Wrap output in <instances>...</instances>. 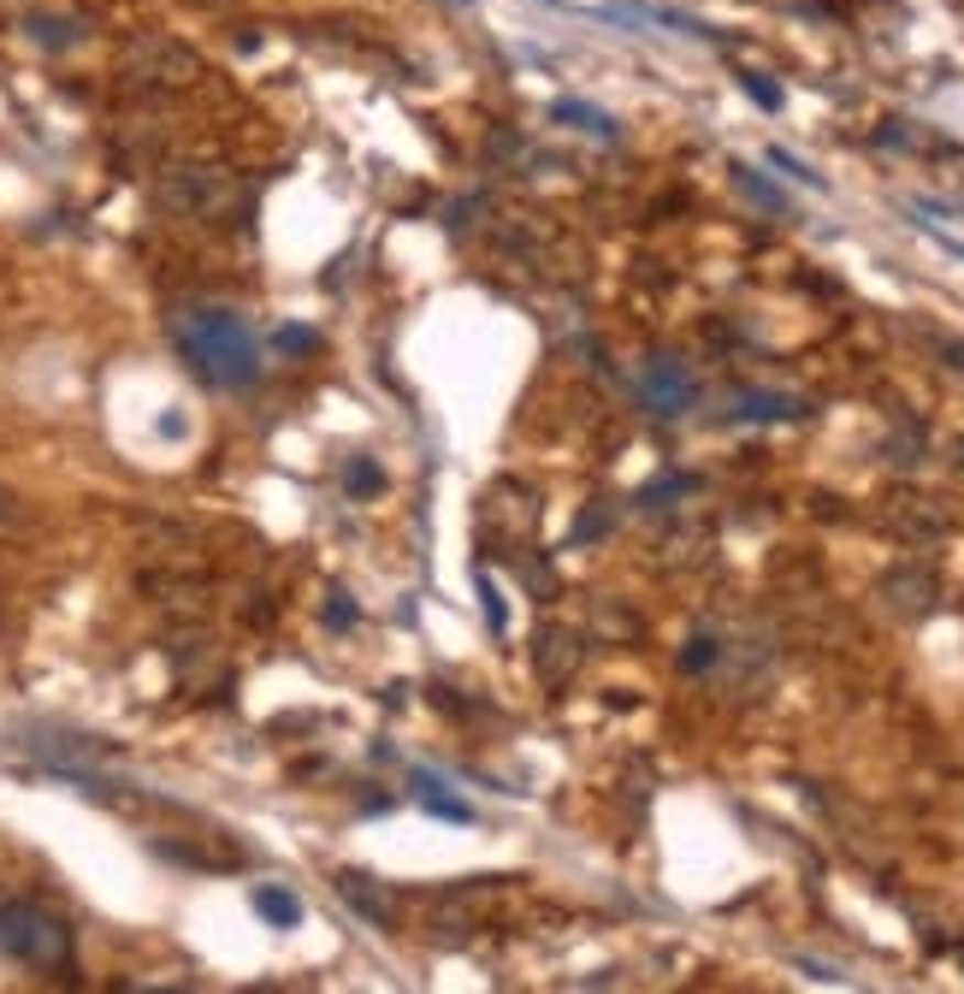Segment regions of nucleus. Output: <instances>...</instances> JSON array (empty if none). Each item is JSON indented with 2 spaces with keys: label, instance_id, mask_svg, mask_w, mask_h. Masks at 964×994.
Listing matches in <instances>:
<instances>
[{
  "label": "nucleus",
  "instance_id": "17",
  "mask_svg": "<svg viewBox=\"0 0 964 994\" xmlns=\"http://www.w3.org/2000/svg\"><path fill=\"white\" fill-rule=\"evenodd\" d=\"M710 663H716V640H710V634L687 640V652H681V669H692V675H699V669H710Z\"/></svg>",
  "mask_w": 964,
  "mask_h": 994
},
{
  "label": "nucleus",
  "instance_id": "11",
  "mask_svg": "<svg viewBox=\"0 0 964 994\" xmlns=\"http://www.w3.org/2000/svg\"><path fill=\"white\" fill-rule=\"evenodd\" d=\"M769 166H781L787 178H793V184H804V189H829V178H823V172H817V166H804L799 154H787V149H769Z\"/></svg>",
  "mask_w": 964,
  "mask_h": 994
},
{
  "label": "nucleus",
  "instance_id": "6",
  "mask_svg": "<svg viewBox=\"0 0 964 994\" xmlns=\"http://www.w3.org/2000/svg\"><path fill=\"white\" fill-rule=\"evenodd\" d=\"M255 911H261L273 929H296V924H303V899H296L291 888H278V882L255 888Z\"/></svg>",
  "mask_w": 964,
  "mask_h": 994
},
{
  "label": "nucleus",
  "instance_id": "9",
  "mask_svg": "<svg viewBox=\"0 0 964 994\" xmlns=\"http://www.w3.org/2000/svg\"><path fill=\"white\" fill-rule=\"evenodd\" d=\"M343 492H350V498H373V492H385V468L368 462V456H355V462L343 468Z\"/></svg>",
  "mask_w": 964,
  "mask_h": 994
},
{
  "label": "nucleus",
  "instance_id": "5",
  "mask_svg": "<svg viewBox=\"0 0 964 994\" xmlns=\"http://www.w3.org/2000/svg\"><path fill=\"white\" fill-rule=\"evenodd\" d=\"M550 119H557V124H574V131H592V136H604V142H615V119L598 113V107H587V101H574V95L550 101Z\"/></svg>",
  "mask_w": 964,
  "mask_h": 994
},
{
  "label": "nucleus",
  "instance_id": "2",
  "mask_svg": "<svg viewBox=\"0 0 964 994\" xmlns=\"http://www.w3.org/2000/svg\"><path fill=\"white\" fill-rule=\"evenodd\" d=\"M0 953L24 959V965H59V959L72 953V929L47 906L7 899V906H0Z\"/></svg>",
  "mask_w": 964,
  "mask_h": 994
},
{
  "label": "nucleus",
  "instance_id": "10",
  "mask_svg": "<svg viewBox=\"0 0 964 994\" xmlns=\"http://www.w3.org/2000/svg\"><path fill=\"white\" fill-rule=\"evenodd\" d=\"M734 184L746 189V196L757 201V208H787V196H781V189L769 184L764 172H752V166H740V161H734Z\"/></svg>",
  "mask_w": 964,
  "mask_h": 994
},
{
  "label": "nucleus",
  "instance_id": "4",
  "mask_svg": "<svg viewBox=\"0 0 964 994\" xmlns=\"http://www.w3.org/2000/svg\"><path fill=\"white\" fill-rule=\"evenodd\" d=\"M231 196H237L231 178H219V172H208V166H184V172L166 178V201L184 208V214H219Z\"/></svg>",
  "mask_w": 964,
  "mask_h": 994
},
{
  "label": "nucleus",
  "instance_id": "3",
  "mask_svg": "<svg viewBox=\"0 0 964 994\" xmlns=\"http://www.w3.org/2000/svg\"><path fill=\"white\" fill-rule=\"evenodd\" d=\"M639 397H645V408H651V415H687L692 397H699V385H692V373L681 368V361L657 356L651 368L639 373Z\"/></svg>",
  "mask_w": 964,
  "mask_h": 994
},
{
  "label": "nucleus",
  "instance_id": "14",
  "mask_svg": "<svg viewBox=\"0 0 964 994\" xmlns=\"http://www.w3.org/2000/svg\"><path fill=\"white\" fill-rule=\"evenodd\" d=\"M740 84H746V95H752L757 107H764V113H781V89L769 84L764 72H740Z\"/></svg>",
  "mask_w": 964,
  "mask_h": 994
},
{
  "label": "nucleus",
  "instance_id": "12",
  "mask_svg": "<svg viewBox=\"0 0 964 994\" xmlns=\"http://www.w3.org/2000/svg\"><path fill=\"white\" fill-rule=\"evenodd\" d=\"M338 888H343V899H350V906L361 911V918H373V924H391V911L373 899V888H361V876H343Z\"/></svg>",
  "mask_w": 964,
  "mask_h": 994
},
{
  "label": "nucleus",
  "instance_id": "16",
  "mask_svg": "<svg viewBox=\"0 0 964 994\" xmlns=\"http://www.w3.org/2000/svg\"><path fill=\"white\" fill-rule=\"evenodd\" d=\"M681 492H692V480H687V473H675V480H657V485H645V492H639V503H651V510H662V503H669V498H681Z\"/></svg>",
  "mask_w": 964,
  "mask_h": 994
},
{
  "label": "nucleus",
  "instance_id": "1",
  "mask_svg": "<svg viewBox=\"0 0 964 994\" xmlns=\"http://www.w3.org/2000/svg\"><path fill=\"white\" fill-rule=\"evenodd\" d=\"M172 350L184 356V368L201 385L219 391H243L261 379V338L249 331V320L237 308H213V303H189L166 320Z\"/></svg>",
  "mask_w": 964,
  "mask_h": 994
},
{
  "label": "nucleus",
  "instance_id": "18",
  "mask_svg": "<svg viewBox=\"0 0 964 994\" xmlns=\"http://www.w3.org/2000/svg\"><path fill=\"white\" fill-rule=\"evenodd\" d=\"M480 598H485V622H492V634H503L510 627V615H503V598H497V587L480 575Z\"/></svg>",
  "mask_w": 964,
  "mask_h": 994
},
{
  "label": "nucleus",
  "instance_id": "20",
  "mask_svg": "<svg viewBox=\"0 0 964 994\" xmlns=\"http://www.w3.org/2000/svg\"><path fill=\"white\" fill-rule=\"evenodd\" d=\"M7 515H12V510H7V498H0V521H7Z\"/></svg>",
  "mask_w": 964,
  "mask_h": 994
},
{
  "label": "nucleus",
  "instance_id": "7",
  "mask_svg": "<svg viewBox=\"0 0 964 994\" xmlns=\"http://www.w3.org/2000/svg\"><path fill=\"white\" fill-rule=\"evenodd\" d=\"M24 30H30V42H42V47H77L84 42V30H77L72 19H47V12H30Z\"/></svg>",
  "mask_w": 964,
  "mask_h": 994
},
{
  "label": "nucleus",
  "instance_id": "8",
  "mask_svg": "<svg viewBox=\"0 0 964 994\" xmlns=\"http://www.w3.org/2000/svg\"><path fill=\"white\" fill-rule=\"evenodd\" d=\"M799 403L793 397H740L734 403V420H793Z\"/></svg>",
  "mask_w": 964,
  "mask_h": 994
},
{
  "label": "nucleus",
  "instance_id": "19",
  "mask_svg": "<svg viewBox=\"0 0 964 994\" xmlns=\"http://www.w3.org/2000/svg\"><path fill=\"white\" fill-rule=\"evenodd\" d=\"M326 622H331V627H350V622H355V604H343V598H331V604H326Z\"/></svg>",
  "mask_w": 964,
  "mask_h": 994
},
{
  "label": "nucleus",
  "instance_id": "15",
  "mask_svg": "<svg viewBox=\"0 0 964 994\" xmlns=\"http://www.w3.org/2000/svg\"><path fill=\"white\" fill-rule=\"evenodd\" d=\"M273 343H278V350H291V356H303V350H320V331H314V326H278Z\"/></svg>",
  "mask_w": 964,
  "mask_h": 994
},
{
  "label": "nucleus",
  "instance_id": "13",
  "mask_svg": "<svg viewBox=\"0 0 964 994\" xmlns=\"http://www.w3.org/2000/svg\"><path fill=\"white\" fill-rule=\"evenodd\" d=\"M420 805H426V811H438V817H450V823H468V817H473L462 799H445V794H438V782H426V776H420Z\"/></svg>",
  "mask_w": 964,
  "mask_h": 994
}]
</instances>
